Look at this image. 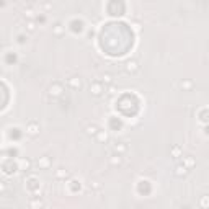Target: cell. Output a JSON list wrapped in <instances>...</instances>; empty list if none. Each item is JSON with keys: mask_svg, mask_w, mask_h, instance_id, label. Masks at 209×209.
<instances>
[{"mask_svg": "<svg viewBox=\"0 0 209 209\" xmlns=\"http://www.w3.org/2000/svg\"><path fill=\"white\" fill-rule=\"evenodd\" d=\"M90 91H91L95 96L101 95V91H103V85H101L100 82H93V83L90 85Z\"/></svg>", "mask_w": 209, "mask_h": 209, "instance_id": "6da1fadb", "label": "cell"}, {"mask_svg": "<svg viewBox=\"0 0 209 209\" xmlns=\"http://www.w3.org/2000/svg\"><path fill=\"white\" fill-rule=\"evenodd\" d=\"M113 150H114L118 155H121V154H124V152L127 150V146L124 144V142H116V144L113 146Z\"/></svg>", "mask_w": 209, "mask_h": 209, "instance_id": "7a4b0ae2", "label": "cell"}, {"mask_svg": "<svg viewBox=\"0 0 209 209\" xmlns=\"http://www.w3.org/2000/svg\"><path fill=\"white\" fill-rule=\"evenodd\" d=\"M26 132L30 134V136H36L38 132H39V124L30 123V124H28V127H26Z\"/></svg>", "mask_w": 209, "mask_h": 209, "instance_id": "3957f363", "label": "cell"}, {"mask_svg": "<svg viewBox=\"0 0 209 209\" xmlns=\"http://www.w3.org/2000/svg\"><path fill=\"white\" fill-rule=\"evenodd\" d=\"M137 69H139V65H137L136 60H127V62H126V70H127L129 74L137 72Z\"/></svg>", "mask_w": 209, "mask_h": 209, "instance_id": "277c9868", "label": "cell"}, {"mask_svg": "<svg viewBox=\"0 0 209 209\" xmlns=\"http://www.w3.org/2000/svg\"><path fill=\"white\" fill-rule=\"evenodd\" d=\"M49 95H52V96H59V95H62V85L56 83L54 87H51V88H49Z\"/></svg>", "mask_w": 209, "mask_h": 209, "instance_id": "5b68a950", "label": "cell"}, {"mask_svg": "<svg viewBox=\"0 0 209 209\" xmlns=\"http://www.w3.org/2000/svg\"><path fill=\"white\" fill-rule=\"evenodd\" d=\"M69 87H72V88H80L82 87V82H80V78L78 77H72V78H69Z\"/></svg>", "mask_w": 209, "mask_h": 209, "instance_id": "8992f818", "label": "cell"}, {"mask_svg": "<svg viewBox=\"0 0 209 209\" xmlns=\"http://www.w3.org/2000/svg\"><path fill=\"white\" fill-rule=\"evenodd\" d=\"M188 173V168L185 167V165H178L177 168H175V175H178V177H182V175H186Z\"/></svg>", "mask_w": 209, "mask_h": 209, "instance_id": "52a82bcc", "label": "cell"}, {"mask_svg": "<svg viewBox=\"0 0 209 209\" xmlns=\"http://www.w3.org/2000/svg\"><path fill=\"white\" fill-rule=\"evenodd\" d=\"M111 85V83H113V77H111V75H109V74H104L103 77H101V85Z\"/></svg>", "mask_w": 209, "mask_h": 209, "instance_id": "ba28073f", "label": "cell"}, {"mask_svg": "<svg viewBox=\"0 0 209 209\" xmlns=\"http://www.w3.org/2000/svg\"><path fill=\"white\" fill-rule=\"evenodd\" d=\"M96 132H98V127H96L95 124H91V126L87 127V134H88V136H96Z\"/></svg>", "mask_w": 209, "mask_h": 209, "instance_id": "9c48e42d", "label": "cell"}, {"mask_svg": "<svg viewBox=\"0 0 209 209\" xmlns=\"http://www.w3.org/2000/svg\"><path fill=\"white\" fill-rule=\"evenodd\" d=\"M180 87H182L183 90H191V88H193V82H191V80H183V82L180 83Z\"/></svg>", "mask_w": 209, "mask_h": 209, "instance_id": "30bf717a", "label": "cell"}, {"mask_svg": "<svg viewBox=\"0 0 209 209\" xmlns=\"http://www.w3.org/2000/svg\"><path fill=\"white\" fill-rule=\"evenodd\" d=\"M96 139H98L100 142L108 141V134H106V132H103V131H98V132H96Z\"/></svg>", "mask_w": 209, "mask_h": 209, "instance_id": "8fae6325", "label": "cell"}, {"mask_svg": "<svg viewBox=\"0 0 209 209\" xmlns=\"http://www.w3.org/2000/svg\"><path fill=\"white\" fill-rule=\"evenodd\" d=\"M109 162H111V165H119L123 162V159H121V155H113V157L109 159Z\"/></svg>", "mask_w": 209, "mask_h": 209, "instance_id": "7c38bea8", "label": "cell"}, {"mask_svg": "<svg viewBox=\"0 0 209 209\" xmlns=\"http://www.w3.org/2000/svg\"><path fill=\"white\" fill-rule=\"evenodd\" d=\"M30 204H31V208L39 209V208L43 206V201H41V199H31V203H30Z\"/></svg>", "mask_w": 209, "mask_h": 209, "instance_id": "4fadbf2b", "label": "cell"}, {"mask_svg": "<svg viewBox=\"0 0 209 209\" xmlns=\"http://www.w3.org/2000/svg\"><path fill=\"white\" fill-rule=\"evenodd\" d=\"M56 177H59V178H64V177H67V172L64 170V168H59L57 172H56Z\"/></svg>", "mask_w": 209, "mask_h": 209, "instance_id": "5bb4252c", "label": "cell"}, {"mask_svg": "<svg viewBox=\"0 0 209 209\" xmlns=\"http://www.w3.org/2000/svg\"><path fill=\"white\" fill-rule=\"evenodd\" d=\"M25 16H28V18H33V16H34V10H31V8L25 10Z\"/></svg>", "mask_w": 209, "mask_h": 209, "instance_id": "9a60e30c", "label": "cell"}, {"mask_svg": "<svg viewBox=\"0 0 209 209\" xmlns=\"http://www.w3.org/2000/svg\"><path fill=\"white\" fill-rule=\"evenodd\" d=\"M201 206H203V209H208V198H206V196H203V199H201Z\"/></svg>", "mask_w": 209, "mask_h": 209, "instance_id": "2e32d148", "label": "cell"}, {"mask_svg": "<svg viewBox=\"0 0 209 209\" xmlns=\"http://www.w3.org/2000/svg\"><path fill=\"white\" fill-rule=\"evenodd\" d=\"M26 26H28V30H30V31H34V23H33L31 20L26 23Z\"/></svg>", "mask_w": 209, "mask_h": 209, "instance_id": "e0dca14e", "label": "cell"}, {"mask_svg": "<svg viewBox=\"0 0 209 209\" xmlns=\"http://www.w3.org/2000/svg\"><path fill=\"white\" fill-rule=\"evenodd\" d=\"M172 154L175 155V157H178L180 155V147H173V150H172Z\"/></svg>", "mask_w": 209, "mask_h": 209, "instance_id": "ac0fdd59", "label": "cell"}, {"mask_svg": "<svg viewBox=\"0 0 209 209\" xmlns=\"http://www.w3.org/2000/svg\"><path fill=\"white\" fill-rule=\"evenodd\" d=\"M90 188H93V190H98V188H100V185H98V182H91V183H90Z\"/></svg>", "mask_w": 209, "mask_h": 209, "instance_id": "d6986e66", "label": "cell"}, {"mask_svg": "<svg viewBox=\"0 0 209 209\" xmlns=\"http://www.w3.org/2000/svg\"><path fill=\"white\" fill-rule=\"evenodd\" d=\"M41 165H43V167H47V165H49V160H47V159L44 157V159L41 160Z\"/></svg>", "mask_w": 209, "mask_h": 209, "instance_id": "ffe728a7", "label": "cell"}, {"mask_svg": "<svg viewBox=\"0 0 209 209\" xmlns=\"http://www.w3.org/2000/svg\"><path fill=\"white\" fill-rule=\"evenodd\" d=\"M21 167L23 168H28V167H30V162H28V160H21Z\"/></svg>", "mask_w": 209, "mask_h": 209, "instance_id": "44dd1931", "label": "cell"}, {"mask_svg": "<svg viewBox=\"0 0 209 209\" xmlns=\"http://www.w3.org/2000/svg\"><path fill=\"white\" fill-rule=\"evenodd\" d=\"M5 188H7V185H5L3 182H0V193H3V191H5Z\"/></svg>", "mask_w": 209, "mask_h": 209, "instance_id": "7402d4cb", "label": "cell"}, {"mask_svg": "<svg viewBox=\"0 0 209 209\" xmlns=\"http://www.w3.org/2000/svg\"><path fill=\"white\" fill-rule=\"evenodd\" d=\"M185 209H188V208H185Z\"/></svg>", "mask_w": 209, "mask_h": 209, "instance_id": "603a6c76", "label": "cell"}]
</instances>
